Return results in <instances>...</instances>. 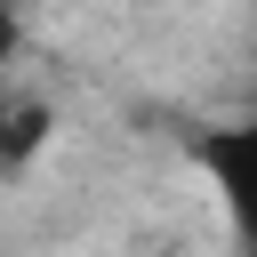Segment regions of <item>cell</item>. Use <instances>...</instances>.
Here are the masks:
<instances>
[{"label": "cell", "mask_w": 257, "mask_h": 257, "mask_svg": "<svg viewBox=\"0 0 257 257\" xmlns=\"http://www.w3.org/2000/svg\"><path fill=\"white\" fill-rule=\"evenodd\" d=\"M193 169L217 185V201H225V217H233V241L257 257V120L201 128V137H193Z\"/></svg>", "instance_id": "cell-1"}, {"label": "cell", "mask_w": 257, "mask_h": 257, "mask_svg": "<svg viewBox=\"0 0 257 257\" xmlns=\"http://www.w3.org/2000/svg\"><path fill=\"white\" fill-rule=\"evenodd\" d=\"M40 145H48V104L40 96H16L8 72H0V169H24Z\"/></svg>", "instance_id": "cell-2"}]
</instances>
